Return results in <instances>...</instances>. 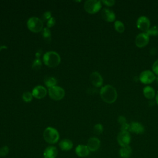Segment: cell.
<instances>
[{
    "label": "cell",
    "instance_id": "12",
    "mask_svg": "<svg viewBox=\"0 0 158 158\" xmlns=\"http://www.w3.org/2000/svg\"><path fill=\"white\" fill-rule=\"evenodd\" d=\"M32 95L34 98L36 99H42L44 98L47 93L46 89L41 85L35 86L32 91Z\"/></svg>",
    "mask_w": 158,
    "mask_h": 158
},
{
    "label": "cell",
    "instance_id": "25",
    "mask_svg": "<svg viewBox=\"0 0 158 158\" xmlns=\"http://www.w3.org/2000/svg\"><path fill=\"white\" fill-rule=\"evenodd\" d=\"M103 131V126L100 124V123H98L96 125H95L93 127V132L95 135H101Z\"/></svg>",
    "mask_w": 158,
    "mask_h": 158
},
{
    "label": "cell",
    "instance_id": "17",
    "mask_svg": "<svg viewBox=\"0 0 158 158\" xmlns=\"http://www.w3.org/2000/svg\"><path fill=\"white\" fill-rule=\"evenodd\" d=\"M90 151L86 145L79 144L75 148V153L78 157H85L89 155Z\"/></svg>",
    "mask_w": 158,
    "mask_h": 158
},
{
    "label": "cell",
    "instance_id": "30",
    "mask_svg": "<svg viewBox=\"0 0 158 158\" xmlns=\"http://www.w3.org/2000/svg\"><path fill=\"white\" fill-rule=\"evenodd\" d=\"M152 68L153 72L158 75V59L156 61H155V62L153 64Z\"/></svg>",
    "mask_w": 158,
    "mask_h": 158
},
{
    "label": "cell",
    "instance_id": "11",
    "mask_svg": "<svg viewBox=\"0 0 158 158\" xmlns=\"http://www.w3.org/2000/svg\"><path fill=\"white\" fill-rule=\"evenodd\" d=\"M90 81L95 87H100L103 83V79L98 72H93L91 73L89 77Z\"/></svg>",
    "mask_w": 158,
    "mask_h": 158
},
{
    "label": "cell",
    "instance_id": "8",
    "mask_svg": "<svg viewBox=\"0 0 158 158\" xmlns=\"http://www.w3.org/2000/svg\"><path fill=\"white\" fill-rule=\"evenodd\" d=\"M117 142L122 146H128L131 141V136L128 131H121L117 135Z\"/></svg>",
    "mask_w": 158,
    "mask_h": 158
},
{
    "label": "cell",
    "instance_id": "35",
    "mask_svg": "<svg viewBox=\"0 0 158 158\" xmlns=\"http://www.w3.org/2000/svg\"><path fill=\"white\" fill-rule=\"evenodd\" d=\"M7 47L6 46H4V45H3V46H0V51L2 50V49H7Z\"/></svg>",
    "mask_w": 158,
    "mask_h": 158
},
{
    "label": "cell",
    "instance_id": "7",
    "mask_svg": "<svg viewBox=\"0 0 158 158\" xmlns=\"http://www.w3.org/2000/svg\"><path fill=\"white\" fill-rule=\"evenodd\" d=\"M139 79L143 84H149L156 79V76L152 71L146 70L140 73Z\"/></svg>",
    "mask_w": 158,
    "mask_h": 158
},
{
    "label": "cell",
    "instance_id": "16",
    "mask_svg": "<svg viewBox=\"0 0 158 158\" xmlns=\"http://www.w3.org/2000/svg\"><path fill=\"white\" fill-rule=\"evenodd\" d=\"M129 131L136 134H142L144 131V128L141 123L133 122L130 124Z\"/></svg>",
    "mask_w": 158,
    "mask_h": 158
},
{
    "label": "cell",
    "instance_id": "9",
    "mask_svg": "<svg viewBox=\"0 0 158 158\" xmlns=\"http://www.w3.org/2000/svg\"><path fill=\"white\" fill-rule=\"evenodd\" d=\"M136 26L139 30L146 32L149 28L150 21L147 17L141 16L137 19Z\"/></svg>",
    "mask_w": 158,
    "mask_h": 158
},
{
    "label": "cell",
    "instance_id": "3",
    "mask_svg": "<svg viewBox=\"0 0 158 158\" xmlns=\"http://www.w3.org/2000/svg\"><path fill=\"white\" fill-rule=\"evenodd\" d=\"M43 137L46 142L49 144H55L59 139V134L58 131L54 128L47 127L43 132Z\"/></svg>",
    "mask_w": 158,
    "mask_h": 158
},
{
    "label": "cell",
    "instance_id": "10",
    "mask_svg": "<svg viewBox=\"0 0 158 158\" xmlns=\"http://www.w3.org/2000/svg\"><path fill=\"white\" fill-rule=\"evenodd\" d=\"M149 37L146 33H141L138 35L135 39V44L139 48L145 46L149 42Z\"/></svg>",
    "mask_w": 158,
    "mask_h": 158
},
{
    "label": "cell",
    "instance_id": "31",
    "mask_svg": "<svg viewBox=\"0 0 158 158\" xmlns=\"http://www.w3.org/2000/svg\"><path fill=\"white\" fill-rule=\"evenodd\" d=\"M129 127H130V124H128L126 122V123L121 125V131H129Z\"/></svg>",
    "mask_w": 158,
    "mask_h": 158
},
{
    "label": "cell",
    "instance_id": "34",
    "mask_svg": "<svg viewBox=\"0 0 158 158\" xmlns=\"http://www.w3.org/2000/svg\"><path fill=\"white\" fill-rule=\"evenodd\" d=\"M118 122L119 123H120L121 125L126 123V119L125 118V117L123 116H119L118 118Z\"/></svg>",
    "mask_w": 158,
    "mask_h": 158
},
{
    "label": "cell",
    "instance_id": "29",
    "mask_svg": "<svg viewBox=\"0 0 158 158\" xmlns=\"http://www.w3.org/2000/svg\"><path fill=\"white\" fill-rule=\"evenodd\" d=\"M56 23V20L54 17H51L48 21H47V27L48 28L52 27Z\"/></svg>",
    "mask_w": 158,
    "mask_h": 158
},
{
    "label": "cell",
    "instance_id": "18",
    "mask_svg": "<svg viewBox=\"0 0 158 158\" xmlns=\"http://www.w3.org/2000/svg\"><path fill=\"white\" fill-rule=\"evenodd\" d=\"M59 146L62 150L68 151L73 148V143L69 139H64L60 141Z\"/></svg>",
    "mask_w": 158,
    "mask_h": 158
},
{
    "label": "cell",
    "instance_id": "37",
    "mask_svg": "<svg viewBox=\"0 0 158 158\" xmlns=\"http://www.w3.org/2000/svg\"><path fill=\"white\" fill-rule=\"evenodd\" d=\"M156 81H157V83H158V77H157V78H156Z\"/></svg>",
    "mask_w": 158,
    "mask_h": 158
},
{
    "label": "cell",
    "instance_id": "36",
    "mask_svg": "<svg viewBox=\"0 0 158 158\" xmlns=\"http://www.w3.org/2000/svg\"><path fill=\"white\" fill-rule=\"evenodd\" d=\"M156 101L157 104H158V92H157V94H156Z\"/></svg>",
    "mask_w": 158,
    "mask_h": 158
},
{
    "label": "cell",
    "instance_id": "13",
    "mask_svg": "<svg viewBox=\"0 0 158 158\" xmlns=\"http://www.w3.org/2000/svg\"><path fill=\"white\" fill-rule=\"evenodd\" d=\"M100 144V140L98 138L91 137L88 139L86 146L90 151L94 152L97 151L99 148Z\"/></svg>",
    "mask_w": 158,
    "mask_h": 158
},
{
    "label": "cell",
    "instance_id": "15",
    "mask_svg": "<svg viewBox=\"0 0 158 158\" xmlns=\"http://www.w3.org/2000/svg\"><path fill=\"white\" fill-rule=\"evenodd\" d=\"M57 156V149L54 146H49L46 148L43 152L44 158H56Z\"/></svg>",
    "mask_w": 158,
    "mask_h": 158
},
{
    "label": "cell",
    "instance_id": "33",
    "mask_svg": "<svg viewBox=\"0 0 158 158\" xmlns=\"http://www.w3.org/2000/svg\"><path fill=\"white\" fill-rule=\"evenodd\" d=\"M43 19L44 20H47V21H48L51 17V12H44V14H43Z\"/></svg>",
    "mask_w": 158,
    "mask_h": 158
},
{
    "label": "cell",
    "instance_id": "1",
    "mask_svg": "<svg viewBox=\"0 0 158 158\" xmlns=\"http://www.w3.org/2000/svg\"><path fill=\"white\" fill-rule=\"evenodd\" d=\"M100 95L102 99L108 104L114 102L117 98V93L115 88L109 85L102 87L100 91Z\"/></svg>",
    "mask_w": 158,
    "mask_h": 158
},
{
    "label": "cell",
    "instance_id": "27",
    "mask_svg": "<svg viewBox=\"0 0 158 158\" xmlns=\"http://www.w3.org/2000/svg\"><path fill=\"white\" fill-rule=\"evenodd\" d=\"M41 66H42V64H41V60L38 58H36L32 64V68L34 70H37L40 69Z\"/></svg>",
    "mask_w": 158,
    "mask_h": 158
},
{
    "label": "cell",
    "instance_id": "4",
    "mask_svg": "<svg viewBox=\"0 0 158 158\" xmlns=\"http://www.w3.org/2000/svg\"><path fill=\"white\" fill-rule=\"evenodd\" d=\"M27 27L32 32L38 33L43 30V21L35 17H30L27 21Z\"/></svg>",
    "mask_w": 158,
    "mask_h": 158
},
{
    "label": "cell",
    "instance_id": "23",
    "mask_svg": "<svg viewBox=\"0 0 158 158\" xmlns=\"http://www.w3.org/2000/svg\"><path fill=\"white\" fill-rule=\"evenodd\" d=\"M114 27L116 31L119 33H122L124 31L125 27L123 23L121 21H119V20L115 21L114 23Z\"/></svg>",
    "mask_w": 158,
    "mask_h": 158
},
{
    "label": "cell",
    "instance_id": "24",
    "mask_svg": "<svg viewBox=\"0 0 158 158\" xmlns=\"http://www.w3.org/2000/svg\"><path fill=\"white\" fill-rule=\"evenodd\" d=\"M149 36H157L158 35V25H154L151 28H149L148 30L146 32Z\"/></svg>",
    "mask_w": 158,
    "mask_h": 158
},
{
    "label": "cell",
    "instance_id": "21",
    "mask_svg": "<svg viewBox=\"0 0 158 158\" xmlns=\"http://www.w3.org/2000/svg\"><path fill=\"white\" fill-rule=\"evenodd\" d=\"M44 83L46 86H48L49 88L53 87L54 86H56L57 83V80L52 77H48L45 78L44 80Z\"/></svg>",
    "mask_w": 158,
    "mask_h": 158
},
{
    "label": "cell",
    "instance_id": "32",
    "mask_svg": "<svg viewBox=\"0 0 158 158\" xmlns=\"http://www.w3.org/2000/svg\"><path fill=\"white\" fill-rule=\"evenodd\" d=\"M102 2L107 6H112L114 4L115 1L113 0H104L102 1Z\"/></svg>",
    "mask_w": 158,
    "mask_h": 158
},
{
    "label": "cell",
    "instance_id": "14",
    "mask_svg": "<svg viewBox=\"0 0 158 158\" xmlns=\"http://www.w3.org/2000/svg\"><path fill=\"white\" fill-rule=\"evenodd\" d=\"M101 16L102 18L108 22H114L115 19V13L110 9L104 8L101 11Z\"/></svg>",
    "mask_w": 158,
    "mask_h": 158
},
{
    "label": "cell",
    "instance_id": "22",
    "mask_svg": "<svg viewBox=\"0 0 158 158\" xmlns=\"http://www.w3.org/2000/svg\"><path fill=\"white\" fill-rule=\"evenodd\" d=\"M42 35L43 37L47 42H50L51 39V31L48 28H44L42 30Z\"/></svg>",
    "mask_w": 158,
    "mask_h": 158
},
{
    "label": "cell",
    "instance_id": "20",
    "mask_svg": "<svg viewBox=\"0 0 158 158\" xmlns=\"http://www.w3.org/2000/svg\"><path fill=\"white\" fill-rule=\"evenodd\" d=\"M143 94L147 99H151L155 96V91L151 86H147L143 89Z\"/></svg>",
    "mask_w": 158,
    "mask_h": 158
},
{
    "label": "cell",
    "instance_id": "28",
    "mask_svg": "<svg viewBox=\"0 0 158 158\" xmlns=\"http://www.w3.org/2000/svg\"><path fill=\"white\" fill-rule=\"evenodd\" d=\"M9 148L7 146H4L0 148V157H5L8 154Z\"/></svg>",
    "mask_w": 158,
    "mask_h": 158
},
{
    "label": "cell",
    "instance_id": "5",
    "mask_svg": "<svg viewBox=\"0 0 158 158\" xmlns=\"http://www.w3.org/2000/svg\"><path fill=\"white\" fill-rule=\"evenodd\" d=\"M85 10L89 14H95L101 8V2L96 0H88L85 2Z\"/></svg>",
    "mask_w": 158,
    "mask_h": 158
},
{
    "label": "cell",
    "instance_id": "6",
    "mask_svg": "<svg viewBox=\"0 0 158 158\" xmlns=\"http://www.w3.org/2000/svg\"><path fill=\"white\" fill-rule=\"evenodd\" d=\"M48 93L50 98L55 101L61 100L65 96L64 89L58 86H54L49 88Z\"/></svg>",
    "mask_w": 158,
    "mask_h": 158
},
{
    "label": "cell",
    "instance_id": "19",
    "mask_svg": "<svg viewBox=\"0 0 158 158\" xmlns=\"http://www.w3.org/2000/svg\"><path fill=\"white\" fill-rule=\"evenodd\" d=\"M132 154V149L130 146L122 147L119 151V154L122 158H130Z\"/></svg>",
    "mask_w": 158,
    "mask_h": 158
},
{
    "label": "cell",
    "instance_id": "2",
    "mask_svg": "<svg viewBox=\"0 0 158 158\" xmlns=\"http://www.w3.org/2000/svg\"><path fill=\"white\" fill-rule=\"evenodd\" d=\"M44 64L49 67H56L60 62V57L58 53L54 51H48L43 56Z\"/></svg>",
    "mask_w": 158,
    "mask_h": 158
},
{
    "label": "cell",
    "instance_id": "26",
    "mask_svg": "<svg viewBox=\"0 0 158 158\" xmlns=\"http://www.w3.org/2000/svg\"><path fill=\"white\" fill-rule=\"evenodd\" d=\"M32 98H33V95H32L31 93H30L29 91H26L23 93L22 99L25 102H30L32 100Z\"/></svg>",
    "mask_w": 158,
    "mask_h": 158
}]
</instances>
